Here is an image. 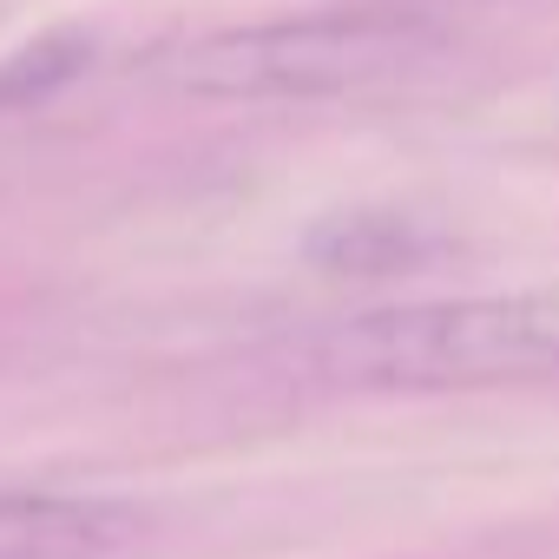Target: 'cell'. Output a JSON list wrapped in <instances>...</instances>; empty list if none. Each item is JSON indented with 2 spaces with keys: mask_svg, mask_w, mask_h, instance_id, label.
Instances as JSON below:
<instances>
[{
  "mask_svg": "<svg viewBox=\"0 0 559 559\" xmlns=\"http://www.w3.org/2000/svg\"><path fill=\"white\" fill-rule=\"evenodd\" d=\"M304 250L330 276H408L441 250V237L402 211H343V217L317 224Z\"/></svg>",
  "mask_w": 559,
  "mask_h": 559,
  "instance_id": "4",
  "label": "cell"
},
{
  "mask_svg": "<svg viewBox=\"0 0 559 559\" xmlns=\"http://www.w3.org/2000/svg\"><path fill=\"white\" fill-rule=\"evenodd\" d=\"M139 533V513L106 493H0V559H99Z\"/></svg>",
  "mask_w": 559,
  "mask_h": 559,
  "instance_id": "3",
  "label": "cell"
},
{
  "mask_svg": "<svg viewBox=\"0 0 559 559\" xmlns=\"http://www.w3.org/2000/svg\"><path fill=\"white\" fill-rule=\"evenodd\" d=\"M304 362L330 389L435 395L559 376V297H441L362 310L304 343Z\"/></svg>",
  "mask_w": 559,
  "mask_h": 559,
  "instance_id": "1",
  "label": "cell"
},
{
  "mask_svg": "<svg viewBox=\"0 0 559 559\" xmlns=\"http://www.w3.org/2000/svg\"><path fill=\"white\" fill-rule=\"evenodd\" d=\"M435 47L441 27L415 8H317L198 34L165 80L204 106H310L415 73Z\"/></svg>",
  "mask_w": 559,
  "mask_h": 559,
  "instance_id": "2",
  "label": "cell"
},
{
  "mask_svg": "<svg viewBox=\"0 0 559 559\" xmlns=\"http://www.w3.org/2000/svg\"><path fill=\"white\" fill-rule=\"evenodd\" d=\"M93 34L86 27H47L34 34L27 47H14L8 60H0V119L8 112H40L53 106L86 67H93Z\"/></svg>",
  "mask_w": 559,
  "mask_h": 559,
  "instance_id": "5",
  "label": "cell"
}]
</instances>
